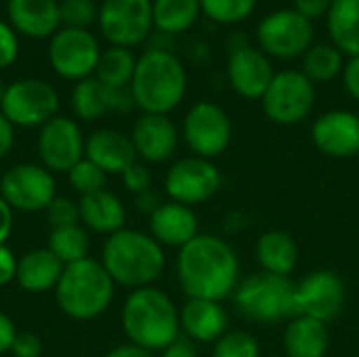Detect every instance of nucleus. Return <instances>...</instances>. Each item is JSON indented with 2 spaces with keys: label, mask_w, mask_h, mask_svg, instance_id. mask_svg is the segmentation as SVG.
Listing matches in <instances>:
<instances>
[{
  "label": "nucleus",
  "mask_w": 359,
  "mask_h": 357,
  "mask_svg": "<svg viewBox=\"0 0 359 357\" xmlns=\"http://www.w3.org/2000/svg\"><path fill=\"white\" fill-rule=\"evenodd\" d=\"M242 280L236 248L217 234H198L177 255V282L187 299L225 301Z\"/></svg>",
  "instance_id": "obj_1"
},
{
  "label": "nucleus",
  "mask_w": 359,
  "mask_h": 357,
  "mask_svg": "<svg viewBox=\"0 0 359 357\" xmlns=\"http://www.w3.org/2000/svg\"><path fill=\"white\" fill-rule=\"evenodd\" d=\"M101 263L109 278L126 288H145L164 274L166 255L149 234L139 229H120L107 236Z\"/></svg>",
  "instance_id": "obj_2"
},
{
  "label": "nucleus",
  "mask_w": 359,
  "mask_h": 357,
  "mask_svg": "<svg viewBox=\"0 0 359 357\" xmlns=\"http://www.w3.org/2000/svg\"><path fill=\"white\" fill-rule=\"evenodd\" d=\"M122 330L128 343L149 351H162L181 337L175 301L156 286L133 290L122 307Z\"/></svg>",
  "instance_id": "obj_3"
},
{
  "label": "nucleus",
  "mask_w": 359,
  "mask_h": 357,
  "mask_svg": "<svg viewBox=\"0 0 359 357\" xmlns=\"http://www.w3.org/2000/svg\"><path fill=\"white\" fill-rule=\"evenodd\" d=\"M130 93L143 114L168 116L185 99L187 72L172 50L147 48L137 59Z\"/></svg>",
  "instance_id": "obj_4"
},
{
  "label": "nucleus",
  "mask_w": 359,
  "mask_h": 357,
  "mask_svg": "<svg viewBox=\"0 0 359 357\" xmlns=\"http://www.w3.org/2000/svg\"><path fill=\"white\" fill-rule=\"evenodd\" d=\"M116 282L109 278L101 261L90 257L65 265L55 288L59 309L78 322L95 320L105 314L114 301Z\"/></svg>",
  "instance_id": "obj_5"
},
{
  "label": "nucleus",
  "mask_w": 359,
  "mask_h": 357,
  "mask_svg": "<svg viewBox=\"0 0 359 357\" xmlns=\"http://www.w3.org/2000/svg\"><path fill=\"white\" fill-rule=\"evenodd\" d=\"M292 290L290 278L257 271L240 280L231 299L236 311L246 322L269 326L292 318Z\"/></svg>",
  "instance_id": "obj_6"
},
{
  "label": "nucleus",
  "mask_w": 359,
  "mask_h": 357,
  "mask_svg": "<svg viewBox=\"0 0 359 357\" xmlns=\"http://www.w3.org/2000/svg\"><path fill=\"white\" fill-rule=\"evenodd\" d=\"M316 84L301 69L276 72L261 105L265 116L278 126H294L309 118L316 107Z\"/></svg>",
  "instance_id": "obj_7"
},
{
  "label": "nucleus",
  "mask_w": 359,
  "mask_h": 357,
  "mask_svg": "<svg viewBox=\"0 0 359 357\" xmlns=\"http://www.w3.org/2000/svg\"><path fill=\"white\" fill-rule=\"evenodd\" d=\"M181 137L191 156L204 160L221 158L233 139V124L229 114L215 101H198L183 118Z\"/></svg>",
  "instance_id": "obj_8"
},
{
  "label": "nucleus",
  "mask_w": 359,
  "mask_h": 357,
  "mask_svg": "<svg viewBox=\"0 0 359 357\" xmlns=\"http://www.w3.org/2000/svg\"><path fill=\"white\" fill-rule=\"evenodd\" d=\"M347 303L343 278L332 269H316L307 274L292 290V318L305 316L324 324L334 322Z\"/></svg>",
  "instance_id": "obj_9"
},
{
  "label": "nucleus",
  "mask_w": 359,
  "mask_h": 357,
  "mask_svg": "<svg viewBox=\"0 0 359 357\" xmlns=\"http://www.w3.org/2000/svg\"><path fill=\"white\" fill-rule=\"evenodd\" d=\"M257 40L269 59H297L313 44V23L294 8H280L263 17L257 27Z\"/></svg>",
  "instance_id": "obj_10"
},
{
  "label": "nucleus",
  "mask_w": 359,
  "mask_h": 357,
  "mask_svg": "<svg viewBox=\"0 0 359 357\" xmlns=\"http://www.w3.org/2000/svg\"><path fill=\"white\" fill-rule=\"evenodd\" d=\"M0 112L13 126H44L59 112V95L55 86L38 78H23L6 86Z\"/></svg>",
  "instance_id": "obj_11"
},
{
  "label": "nucleus",
  "mask_w": 359,
  "mask_h": 357,
  "mask_svg": "<svg viewBox=\"0 0 359 357\" xmlns=\"http://www.w3.org/2000/svg\"><path fill=\"white\" fill-rule=\"evenodd\" d=\"M223 185V175L212 160H204L198 156H187L170 164L164 177V191L168 200L198 206L217 196Z\"/></svg>",
  "instance_id": "obj_12"
},
{
  "label": "nucleus",
  "mask_w": 359,
  "mask_h": 357,
  "mask_svg": "<svg viewBox=\"0 0 359 357\" xmlns=\"http://www.w3.org/2000/svg\"><path fill=\"white\" fill-rule=\"evenodd\" d=\"M97 21L111 46L133 48L145 42L154 29L151 0H103Z\"/></svg>",
  "instance_id": "obj_13"
},
{
  "label": "nucleus",
  "mask_w": 359,
  "mask_h": 357,
  "mask_svg": "<svg viewBox=\"0 0 359 357\" xmlns=\"http://www.w3.org/2000/svg\"><path fill=\"white\" fill-rule=\"evenodd\" d=\"M99 40L90 29L59 27L48 42V61L57 76L80 82L90 78L101 57Z\"/></svg>",
  "instance_id": "obj_14"
},
{
  "label": "nucleus",
  "mask_w": 359,
  "mask_h": 357,
  "mask_svg": "<svg viewBox=\"0 0 359 357\" xmlns=\"http://www.w3.org/2000/svg\"><path fill=\"white\" fill-rule=\"evenodd\" d=\"M0 198L13 210H46V206L55 200V179L44 166L17 164L2 175Z\"/></svg>",
  "instance_id": "obj_15"
},
{
  "label": "nucleus",
  "mask_w": 359,
  "mask_h": 357,
  "mask_svg": "<svg viewBox=\"0 0 359 357\" xmlns=\"http://www.w3.org/2000/svg\"><path fill=\"white\" fill-rule=\"evenodd\" d=\"M84 143L82 130L74 120L55 116L38 135V156L42 166L50 173H69V168L84 158Z\"/></svg>",
  "instance_id": "obj_16"
},
{
  "label": "nucleus",
  "mask_w": 359,
  "mask_h": 357,
  "mask_svg": "<svg viewBox=\"0 0 359 357\" xmlns=\"http://www.w3.org/2000/svg\"><path fill=\"white\" fill-rule=\"evenodd\" d=\"M273 76V63L261 48L244 44L231 50L227 61V80L233 93L242 99L261 101Z\"/></svg>",
  "instance_id": "obj_17"
},
{
  "label": "nucleus",
  "mask_w": 359,
  "mask_h": 357,
  "mask_svg": "<svg viewBox=\"0 0 359 357\" xmlns=\"http://www.w3.org/2000/svg\"><path fill=\"white\" fill-rule=\"evenodd\" d=\"M313 145L328 158L347 160L359 156V116L349 109H330L311 126Z\"/></svg>",
  "instance_id": "obj_18"
},
{
  "label": "nucleus",
  "mask_w": 359,
  "mask_h": 357,
  "mask_svg": "<svg viewBox=\"0 0 359 357\" xmlns=\"http://www.w3.org/2000/svg\"><path fill=\"white\" fill-rule=\"evenodd\" d=\"M179 128L168 116L162 114H143L130 133L137 158L149 164H162L177 154L179 147Z\"/></svg>",
  "instance_id": "obj_19"
},
{
  "label": "nucleus",
  "mask_w": 359,
  "mask_h": 357,
  "mask_svg": "<svg viewBox=\"0 0 359 357\" xmlns=\"http://www.w3.org/2000/svg\"><path fill=\"white\" fill-rule=\"evenodd\" d=\"M181 335L196 345H212L229 330V314L221 301L187 299L179 309Z\"/></svg>",
  "instance_id": "obj_20"
},
{
  "label": "nucleus",
  "mask_w": 359,
  "mask_h": 357,
  "mask_svg": "<svg viewBox=\"0 0 359 357\" xmlns=\"http://www.w3.org/2000/svg\"><path fill=\"white\" fill-rule=\"evenodd\" d=\"M200 234V221L191 206L166 200L149 215V236L168 248H183Z\"/></svg>",
  "instance_id": "obj_21"
},
{
  "label": "nucleus",
  "mask_w": 359,
  "mask_h": 357,
  "mask_svg": "<svg viewBox=\"0 0 359 357\" xmlns=\"http://www.w3.org/2000/svg\"><path fill=\"white\" fill-rule=\"evenodd\" d=\"M84 158L97 164L105 175H122L137 162V151L128 135L114 128H99L86 139Z\"/></svg>",
  "instance_id": "obj_22"
},
{
  "label": "nucleus",
  "mask_w": 359,
  "mask_h": 357,
  "mask_svg": "<svg viewBox=\"0 0 359 357\" xmlns=\"http://www.w3.org/2000/svg\"><path fill=\"white\" fill-rule=\"evenodd\" d=\"M8 23L27 38H53L61 27L57 0H8Z\"/></svg>",
  "instance_id": "obj_23"
},
{
  "label": "nucleus",
  "mask_w": 359,
  "mask_h": 357,
  "mask_svg": "<svg viewBox=\"0 0 359 357\" xmlns=\"http://www.w3.org/2000/svg\"><path fill=\"white\" fill-rule=\"evenodd\" d=\"M78 206H80V221L88 229L97 234H105V236H111L124 229L126 208L122 200L116 194L107 191L105 187L99 191L80 196Z\"/></svg>",
  "instance_id": "obj_24"
},
{
  "label": "nucleus",
  "mask_w": 359,
  "mask_h": 357,
  "mask_svg": "<svg viewBox=\"0 0 359 357\" xmlns=\"http://www.w3.org/2000/svg\"><path fill=\"white\" fill-rule=\"evenodd\" d=\"M65 265L48 250V248H36L25 252L17 261V284L32 295H42L46 290L57 288L61 274Z\"/></svg>",
  "instance_id": "obj_25"
},
{
  "label": "nucleus",
  "mask_w": 359,
  "mask_h": 357,
  "mask_svg": "<svg viewBox=\"0 0 359 357\" xmlns=\"http://www.w3.org/2000/svg\"><path fill=\"white\" fill-rule=\"evenodd\" d=\"M255 257L261 265V271L288 278L299 263L297 240L284 229H269L259 236L255 244Z\"/></svg>",
  "instance_id": "obj_26"
},
{
  "label": "nucleus",
  "mask_w": 359,
  "mask_h": 357,
  "mask_svg": "<svg viewBox=\"0 0 359 357\" xmlns=\"http://www.w3.org/2000/svg\"><path fill=\"white\" fill-rule=\"evenodd\" d=\"M282 345L286 357H326L330 347L328 324L294 316L286 324Z\"/></svg>",
  "instance_id": "obj_27"
},
{
  "label": "nucleus",
  "mask_w": 359,
  "mask_h": 357,
  "mask_svg": "<svg viewBox=\"0 0 359 357\" xmlns=\"http://www.w3.org/2000/svg\"><path fill=\"white\" fill-rule=\"evenodd\" d=\"M330 42L347 57L359 55V0H332L326 15Z\"/></svg>",
  "instance_id": "obj_28"
},
{
  "label": "nucleus",
  "mask_w": 359,
  "mask_h": 357,
  "mask_svg": "<svg viewBox=\"0 0 359 357\" xmlns=\"http://www.w3.org/2000/svg\"><path fill=\"white\" fill-rule=\"evenodd\" d=\"M72 107L80 120H97L114 112V88L99 82L95 76L76 82L72 93Z\"/></svg>",
  "instance_id": "obj_29"
},
{
  "label": "nucleus",
  "mask_w": 359,
  "mask_h": 357,
  "mask_svg": "<svg viewBox=\"0 0 359 357\" xmlns=\"http://www.w3.org/2000/svg\"><path fill=\"white\" fill-rule=\"evenodd\" d=\"M151 8L154 27L168 36L187 32L202 15L200 0H151Z\"/></svg>",
  "instance_id": "obj_30"
},
{
  "label": "nucleus",
  "mask_w": 359,
  "mask_h": 357,
  "mask_svg": "<svg viewBox=\"0 0 359 357\" xmlns=\"http://www.w3.org/2000/svg\"><path fill=\"white\" fill-rule=\"evenodd\" d=\"M345 55L330 42H322V44H311V48L301 57L303 65L301 72L313 82V84H326L332 82L334 78H339L343 74L345 67Z\"/></svg>",
  "instance_id": "obj_31"
},
{
  "label": "nucleus",
  "mask_w": 359,
  "mask_h": 357,
  "mask_svg": "<svg viewBox=\"0 0 359 357\" xmlns=\"http://www.w3.org/2000/svg\"><path fill=\"white\" fill-rule=\"evenodd\" d=\"M137 59L130 48L109 46L101 53L95 78L109 88H128L135 76Z\"/></svg>",
  "instance_id": "obj_32"
},
{
  "label": "nucleus",
  "mask_w": 359,
  "mask_h": 357,
  "mask_svg": "<svg viewBox=\"0 0 359 357\" xmlns=\"http://www.w3.org/2000/svg\"><path fill=\"white\" fill-rule=\"evenodd\" d=\"M63 265H72L76 261H82L88 257V236L80 225H69V227H57L48 236V246H46Z\"/></svg>",
  "instance_id": "obj_33"
},
{
  "label": "nucleus",
  "mask_w": 359,
  "mask_h": 357,
  "mask_svg": "<svg viewBox=\"0 0 359 357\" xmlns=\"http://www.w3.org/2000/svg\"><path fill=\"white\" fill-rule=\"evenodd\" d=\"M200 8L215 23L238 25L255 13L257 0H200Z\"/></svg>",
  "instance_id": "obj_34"
},
{
  "label": "nucleus",
  "mask_w": 359,
  "mask_h": 357,
  "mask_svg": "<svg viewBox=\"0 0 359 357\" xmlns=\"http://www.w3.org/2000/svg\"><path fill=\"white\" fill-rule=\"evenodd\" d=\"M212 357H261V343L248 330H227L212 343Z\"/></svg>",
  "instance_id": "obj_35"
},
{
  "label": "nucleus",
  "mask_w": 359,
  "mask_h": 357,
  "mask_svg": "<svg viewBox=\"0 0 359 357\" xmlns=\"http://www.w3.org/2000/svg\"><path fill=\"white\" fill-rule=\"evenodd\" d=\"M67 179H69V185L80 194V196H86V194H93V191H99L105 187V179L107 175L97 166L93 164L90 160L82 158L78 164H74L67 173Z\"/></svg>",
  "instance_id": "obj_36"
},
{
  "label": "nucleus",
  "mask_w": 359,
  "mask_h": 357,
  "mask_svg": "<svg viewBox=\"0 0 359 357\" xmlns=\"http://www.w3.org/2000/svg\"><path fill=\"white\" fill-rule=\"evenodd\" d=\"M59 15H61L63 27L88 29V25L95 23L99 17V8L95 6L93 0H61Z\"/></svg>",
  "instance_id": "obj_37"
},
{
  "label": "nucleus",
  "mask_w": 359,
  "mask_h": 357,
  "mask_svg": "<svg viewBox=\"0 0 359 357\" xmlns=\"http://www.w3.org/2000/svg\"><path fill=\"white\" fill-rule=\"evenodd\" d=\"M46 221L50 223L53 229L57 227H69V225H78L80 221V206L78 202L69 200V198H57L46 206Z\"/></svg>",
  "instance_id": "obj_38"
},
{
  "label": "nucleus",
  "mask_w": 359,
  "mask_h": 357,
  "mask_svg": "<svg viewBox=\"0 0 359 357\" xmlns=\"http://www.w3.org/2000/svg\"><path fill=\"white\" fill-rule=\"evenodd\" d=\"M19 57V38L11 23L0 19V69L11 67Z\"/></svg>",
  "instance_id": "obj_39"
},
{
  "label": "nucleus",
  "mask_w": 359,
  "mask_h": 357,
  "mask_svg": "<svg viewBox=\"0 0 359 357\" xmlns=\"http://www.w3.org/2000/svg\"><path fill=\"white\" fill-rule=\"evenodd\" d=\"M151 181H154V179H151L149 168H147L145 164H141V162H135L133 166H128V168L122 173V183H124V187H126L130 194H135V196H139V194L151 189Z\"/></svg>",
  "instance_id": "obj_40"
},
{
  "label": "nucleus",
  "mask_w": 359,
  "mask_h": 357,
  "mask_svg": "<svg viewBox=\"0 0 359 357\" xmlns=\"http://www.w3.org/2000/svg\"><path fill=\"white\" fill-rule=\"evenodd\" d=\"M11 353L15 357H40L42 356V341L32 332H17Z\"/></svg>",
  "instance_id": "obj_41"
},
{
  "label": "nucleus",
  "mask_w": 359,
  "mask_h": 357,
  "mask_svg": "<svg viewBox=\"0 0 359 357\" xmlns=\"http://www.w3.org/2000/svg\"><path fill=\"white\" fill-rule=\"evenodd\" d=\"M332 0H294V11L307 17L309 21L328 15Z\"/></svg>",
  "instance_id": "obj_42"
},
{
  "label": "nucleus",
  "mask_w": 359,
  "mask_h": 357,
  "mask_svg": "<svg viewBox=\"0 0 359 357\" xmlns=\"http://www.w3.org/2000/svg\"><path fill=\"white\" fill-rule=\"evenodd\" d=\"M343 84H345V90L349 93V97L359 101V55L349 57V61H345Z\"/></svg>",
  "instance_id": "obj_43"
},
{
  "label": "nucleus",
  "mask_w": 359,
  "mask_h": 357,
  "mask_svg": "<svg viewBox=\"0 0 359 357\" xmlns=\"http://www.w3.org/2000/svg\"><path fill=\"white\" fill-rule=\"evenodd\" d=\"M17 276V259L13 250L4 244L0 246V286H6Z\"/></svg>",
  "instance_id": "obj_44"
},
{
  "label": "nucleus",
  "mask_w": 359,
  "mask_h": 357,
  "mask_svg": "<svg viewBox=\"0 0 359 357\" xmlns=\"http://www.w3.org/2000/svg\"><path fill=\"white\" fill-rule=\"evenodd\" d=\"M160 357H200L196 343H191L185 337H179L175 343H170L166 349H162Z\"/></svg>",
  "instance_id": "obj_45"
},
{
  "label": "nucleus",
  "mask_w": 359,
  "mask_h": 357,
  "mask_svg": "<svg viewBox=\"0 0 359 357\" xmlns=\"http://www.w3.org/2000/svg\"><path fill=\"white\" fill-rule=\"evenodd\" d=\"M13 145H15V126L0 112V160L11 154Z\"/></svg>",
  "instance_id": "obj_46"
},
{
  "label": "nucleus",
  "mask_w": 359,
  "mask_h": 357,
  "mask_svg": "<svg viewBox=\"0 0 359 357\" xmlns=\"http://www.w3.org/2000/svg\"><path fill=\"white\" fill-rule=\"evenodd\" d=\"M15 337H17V330H15L13 320H11L6 314H2V311H0V353L11 351Z\"/></svg>",
  "instance_id": "obj_47"
},
{
  "label": "nucleus",
  "mask_w": 359,
  "mask_h": 357,
  "mask_svg": "<svg viewBox=\"0 0 359 357\" xmlns=\"http://www.w3.org/2000/svg\"><path fill=\"white\" fill-rule=\"evenodd\" d=\"M105 357H158L154 351H149V349H143V347H139V345H135V343H124V345H118V347H114L109 353Z\"/></svg>",
  "instance_id": "obj_48"
},
{
  "label": "nucleus",
  "mask_w": 359,
  "mask_h": 357,
  "mask_svg": "<svg viewBox=\"0 0 359 357\" xmlns=\"http://www.w3.org/2000/svg\"><path fill=\"white\" fill-rule=\"evenodd\" d=\"M11 231H13V208L0 198V246L6 244Z\"/></svg>",
  "instance_id": "obj_49"
},
{
  "label": "nucleus",
  "mask_w": 359,
  "mask_h": 357,
  "mask_svg": "<svg viewBox=\"0 0 359 357\" xmlns=\"http://www.w3.org/2000/svg\"><path fill=\"white\" fill-rule=\"evenodd\" d=\"M135 204H137V208H139L141 213L151 215V213L162 204V200H160V196H158L154 189H147V191H143V194H139V196L135 198Z\"/></svg>",
  "instance_id": "obj_50"
},
{
  "label": "nucleus",
  "mask_w": 359,
  "mask_h": 357,
  "mask_svg": "<svg viewBox=\"0 0 359 357\" xmlns=\"http://www.w3.org/2000/svg\"><path fill=\"white\" fill-rule=\"evenodd\" d=\"M4 90H6V84H4V80H2V76H0V101H2V97H4Z\"/></svg>",
  "instance_id": "obj_51"
},
{
  "label": "nucleus",
  "mask_w": 359,
  "mask_h": 357,
  "mask_svg": "<svg viewBox=\"0 0 359 357\" xmlns=\"http://www.w3.org/2000/svg\"><path fill=\"white\" fill-rule=\"evenodd\" d=\"M57 2H61V0H57Z\"/></svg>",
  "instance_id": "obj_52"
}]
</instances>
